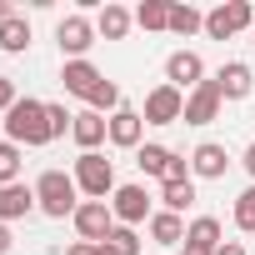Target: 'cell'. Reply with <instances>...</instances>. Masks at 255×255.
Here are the masks:
<instances>
[{
    "label": "cell",
    "mask_w": 255,
    "mask_h": 255,
    "mask_svg": "<svg viewBox=\"0 0 255 255\" xmlns=\"http://www.w3.org/2000/svg\"><path fill=\"white\" fill-rule=\"evenodd\" d=\"M30 210H40V205H35V185H25V180L0 185V225H15V220H25Z\"/></svg>",
    "instance_id": "cell-16"
},
{
    "label": "cell",
    "mask_w": 255,
    "mask_h": 255,
    "mask_svg": "<svg viewBox=\"0 0 255 255\" xmlns=\"http://www.w3.org/2000/svg\"><path fill=\"white\" fill-rule=\"evenodd\" d=\"M240 165H245V175H250V185H255V140L245 145V155H240Z\"/></svg>",
    "instance_id": "cell-31"
},
{
    "label": "cell",
    "mask_w": 255,
    "mask_h": 255,
    "mask_svg": "<svg viewBox=\"0 0 255 255\" xmlns=\"http://www.w3.org/2000/svg\"><path fill=\"white\" fill-rule=\"evenodd\" d=\"M110 245H120L125 255H140V235H135L130 225H115V230H110Z\"/></svg>",
    "instance_id": "cell-29"
},
{
    "label": "cell",
    "mask_w": 255,
    "mask_h": 255,
    "mask_svg": "<svg viewBox=\"0 0 255 255\" xmlns=\"http://www.w3.org/2000/svg\"><path fill=\"white\" fill-rule=\"evenodd\" d=\"M95 40H100V35H95V20H90L85 10H75V15H65V20L55 25V45H60L65 60H85Z\"/></svg>",
    "instance_id": "cell-6"
},
{
    "label": "cell",
    "mask_w": 255,
    "mask_h": 255,
    "mask_svg": "<svg viewBox=\"0 0 255 255\" xmlns=\"http://www.w3.org/2000/svg\"><path fill=\"white\" fill-rule=\"evenodd\" d=\"M65 255H100V245H90V240H75Z\"/></svg>",
    "instance_id": "cell-32"
},
{
    "label": "cell",
    "mask_w": 255,
    "mask_h": 255,
    "mask_svg": "<svg viewBox=\"0 0 255 255\" xmlns=\"http://www.w3.org/2000/svg\"><path fill=\"white\" fill-rule=\"evenodd\" d=\"M220 105H225V100H220V85H215V80H200V85L185 95V125H210V120L220 115Z\"/></svg>",
    "instance_id": "cell-14"
},
{
    "label": "cell",
    "mask_w": 255,
    "mask_h": 255,
    "mask_svg": "<svg viewBox=\"0 0 255 255\" xmlns=\"http://www.w3.org/2000/svg\"><path fill=\"white\" fill-rule=\"evenodd\" d=\"M10 245H15V235H10V225H0V255H10Z\"/></svg>",
    "instance_id": "cell-33"
},
{
    "label": "cell",
    "mask_w": 255,
    "mask_h": 255,
    "mask_svg": "<svg viewBox=\"0 0 255 255\" xmlns=\"http://www.w3.org/2000/svg\"><path fill=\"white\" fill-rule=\"evenodd\" d=\"M135 165H140V175H150V180H160V185H170V180H195V175H190V155H180V150H170V145H140V150H135Z\"/></svg>",
    "instance_id": "cell-4"
},
{
    "label": "cell",
    "mask_w": 255,
    "mask_h": 255,
    "mask_svg": "<svg viewBox=\"0 0 255 255\" xmlns=\"http://www.w3.org/2000/svg\"><path fill=\"white\" fill-rule=\"evenodd\" d=\"M70 175H75V185H80L85 200H105V195H115V160H105L100 150H80Z\"/></svg>",
    "instance_id": "cell-3"
},
{
    "label": "cell",
    "mask_w": 255,
    "mask_h": 255,
    "mask_svg": "<svg viewBox=\"0 0 255 255\" xmlns=\"http://www.w3.org/2000/svg\"><path fill=\"white\" fill-rule=\"evenodd\" d=\"M150 240L165 245V250L185 245V220H180L175 210H155V215H150Z\"/></svg>",
    "instance_id": "cell-20"
},
{
    "label": "cell",
    "mask_w": 255,
    "mask_h": 255,
    "mask_svg": "<svg viewBox=\"0 0 255 255\" xmlns=\"http://www.w3.org/2000/svg\"><path fill=\"white\" fill-rule=\"evenodd\" d=\"M205 30V10L195 5H170V35H195Z\"/></svg>",
    "instance_id": "cell-25"
},
{
    "label": "cell",
    "mask_w": 255,
    "mask_h": 255,
    "mask_svg": "<svg viewBox=\"0 0 255 255\" xmlns=\"http://www.w3.org/2000/svg\"><path fill=\"white\" fill-rule=\"evenodd\" d=\"M20 145H10V140H0V185H15L20 180Z\"/></svg>",
    "instance_id": "cell-27"
},
{
    "label": "cell",
    "mask_w": 255,
    "mask_h": 255,
    "mask_svg": "<svg viewBox=\"0 0 255 255\" xmlns=\"http://www.w3.org/2000/svg\"><path fill=\"white\" fill-rule=\"evenodd\" d=\"M85 110H95V115H115V110H120V85H115V80H100V85L85 95Z\"/></svg>",
    "instance_id": "cell-24"
},
{
    "label": "cell",
    "mask_w": 255,
    "mask_h": 255,
    "mask_svg": "<svg viewBox=\"0 0 255 255\" xmlns=\"http://www.w3.org/2000/svg\"><path fill=\"white\" fill-rule=\"evenodd\" d=\"M225 170H230V150L220 140H200L190 150V175L195 180H225Z\"/></svg>",
    "instance_id": "cell-12"
},
{
    "label": "cell",
    "mask_w": 255,
    "mask_h": 255,
    "mask_svg": "<svg viewBox=\"0 0 255 255\" xmlns=\"http://www.w3.org/2000/svg\"><path fill=\"white\" fill-rule=\"evenodd\" d=\"M100 80H105V75H100L90 60H65V65H60V85H65V95H75V100H85Z\"/></svg>",
    "instance_id": "cell-18"
},
{
    "label": "cell",
    "mask_w": 255,
    "mask_h": 255,
    "mask_svg": "<svg viewBox=\"0 0 255 255\" xmlns=\"http://www.w3.org/2000/svg\"><path fill=\"white\" fill-rule=\"evenodd\" d=\"M130 25H135V10L115 5V0H105L100 15H95V35H100V40H125V35H130Z\"/></svg>",
    "instance_id": "cell-19"
},
{
    "label": "cell",
    "mask_w": 255,
    "mask_h": 255,
    "mask_svg": "<svg viewBox=\"0 0 255 255\" xmlns=\"http://www.w3.org/2000/svg\"><path fill=\"white\" fill-rule=\"evenodd\" d=\"M215 85H220V100H245V95L255 90V70H250L245 60H225V65L215 70Z\"/></svg>",
    "instance_id": "cell-17"
},
{
    "label": "cell",
    "mask_w": 255,
    "mask_h": 255,
    "mask_svg": "<svg viewBox=\"0 0 255 255\" xmlns=\"http://www.w3.org/2000/svg\"><path fill=\"white\" fill-rule=\"evenodd\" d=\"M200 80H205V60H200L195 50H170V55H165V85H175V90L190 95Z\"/></svg>",
    "instance_id": "cell-10"
},
{
    "label": "cell",
    "mask_w": 255,
    "mask_h": 255,
    "mask_svg": "<svg viewBox=\"0 0 255 255\" xmlns=\"http://www.w3.org/2000/svg\"><path fill=\"white\" fill-rule=\"evenodd\" d=\"M45 115H50V135H55V140L70 130V125H75V115H70L65 105H55V100H45Z\"/></svg>",
    "instance_id": "cell-28"
},
{
    "label": "cell",
    "mask_w": 255,
    "mask_h": 255,
    "mask_svg": "<svg viewBox=\"0 0 255 255\" xmlns=\"http://www.w3.org/2000/svg\"><path fill=\"white\" fill-rule=\"evenodd\" d=\"M215 255H245V245H240V240H225V245H220Z\"/></svg>",
    "instance_id": "cell-34"
},
{
    "label": "cell",
    "mask_w": 255,
    "mask_h": 255,
    "mask_svg": "<svg viewBox=\"0 0 255 255\" xmlns=\"http://www.w3.org/2000/svg\"><path fill=\"white\" fill-rule=\"evenodd\" d=\"M110 210H115V225H130V230H135L140 220L150 225V215H155V210H150V195H145V185H115V195H110Z\"/></svg>",
    "instance_id": "cell-9"
},
{
    "label": "cell",
    "mask_w": 255,
    "mask_h": 255,
    "mask_svg": "<svg viewBox=\"0 0 255 255\" xmlns=\"http://www.w3.org/2000/svg\"><path fill=\"white\" fill-rule=\"evenodd\" d=\"M135 25L140 30H170V0H140L135 5Z\"/></svg>",
    "instance_id": "cell-23"
},
{
    "label": "cell",
    "mask_w": 255,
    "mask_h": 255,
    "mask_svg": "<svg viewBox=\"0 0 255 255\" xmlns=\"http://www.w3.org/2000/svg\"><path fill=\"white\" fill-rule=\"evenodd\" d=\"M15 100H20V90H15V80H10V75H0V115H5V110H10Z\"/></svg>",
    "instance_id": "cell-30"
},
{
    "label": "cell",
    "mask_w": 255,
    "mask_h": 255,
    "mask_svg": "<svg viewBox=\"0 0 255 255\" xmlns=\"http://www.w3.org/2000/svg\"><path fill=\"white\" fill-rule=\"evenodd\" d=\"M0 130H5V140H10V145H20V150H40V145H50V140H55V135H50L45 100H35V95H20V100L5 110Z\"/></svg>",
    "instance_id": "cell-1"
},
{
    "label": "cell",
    "mask_w": 255,
    "mask_h": 255,
    "mask_svg": "<svg viewBox=\"0 0 255 255\" xmlns=\"http://www.w3.org/2000/svg\"><path fill=\"white\" fill-rule=\"evenodd\" d=\"M250 45H255V30H250Z\"/></svg>",
    "instance_id": "cell-37"
},
{
    "label": "cell",
    "mask_w": 255,
    "mask_h": 255,
    "mask_svg": "<svg viewBox=\"0 0 255 255\" xmlns=\"http://www.w3.org/2000/svg\"><path fill=\"white\" fill-rule=\"evenodd\" d=\"M70 220H75V235L90 240V245H105L110 230H115V210H110V200H80V210H75Z\"/></svg>",
    "instance_id": "cell-7"
},
{
    "label": "cell",
    "mask_w": 255,
    "mask_h": 255,
    "mask_svg": "<svg viewBox=\"0 0 255 255\" xmlns=\"http://www.w3.org/2000/svg\"><path fill=\"white\" fill-rule=\"evenodd\" d=\"M145 125H180L185 120V90H175V85H155L150 95H145Z\"/></svg>",
    "instance_id": "cell-8"
},
{
    "label": "cell",
    "mask_w": 255,
    "mask_h": 255,
    "mask_svg": "<svg viewBox=\"0 0 255 255\" xmlns=\"http://www.w3.org/2000/svg\"><path fill=\"white\" fill-rule=\"evenodd\" d=\"M190 205H195V180H170V185H160V210L185 215Z\"/></svg>",
    "instance_id": "cell-22"
},
{
    "label": "cell",
    "mask_w": 255,
    "mask_h": 255,
    "mask_svg": "<svg viewBox=\"0 0 255 255\" xmlns=\"http://www.w3.org/2000/svg\"><path fill=\"white\" fill-rule=\"evenodd\" d=\"M70 140H75L80 150H100V145L110 140V115H95V110H75Z\"/></svg>",
    "instance_id": "cell-15"
},
{
    "label": "cell",
    "mask_w": 255,
    "mask_h": 255,
    "mask_svg": "<svg viewBox=\"0 0 255 255\" xmlns=\"http://www.w3.org/2000/svg\"><path fill=\"white\" fill-rule=\"evenodd\" d=\"M35 205H40V215H50V220L75 215V210H80V185H75V175L45 170V175L35 180Z\"/></svg>",
    "instance_id": "cell-2"
},
{
    "label": "cell",
    "mask_w": 255,
    "mask_h": 255,
    "mask_svg": "<svg viewBox=\"0 0 255 255\" xmlns=\"http://www.w3.org/2000/svg\"><path fill=\"white\" fill-rule=\"evenodd\" d=\"M100 255H125V250H120V245H110V240H105V245H100Z\"/></svg>",
    "instance_id": "cell-36"
},
{
    "label": "cell",
    "mask_w": 255,
    "mask_h": 255,
    "mask_svg": "<svg viewBox=\"0 0 255 255\" xmlns=\"http://www.w3.org/2000/svg\"><path fill=\"white\" fill-rule=\"evenodd\" d=\"M230 220H235V230L255 235V185H245V190L235 195V205H230Z\"/></svg>",
    "instance_id": "cell-26"
},
{
    "label": "cell",
    "mask_w": 255,
    "mask_h": 255,
    "mask_svg": "<svg viewBox=\"0 0 255 255\" xmlns=\"http://www.w3.org/2000/svg\"><path fill=\"white\" fill-rule=\"evenodd\" d=\"M0 50L5 55H25L30 50V20L25 15H10L5 25H0Z\"/></svg>",
    "instance_id": "cell-21"
},
{
    "label": "cell",
    "mask_w": 255,
    "mask_h": 255,
    "mask_svg": "<svg viewBox=\"0 0 255 255\" xmlns=\"http://www.w3.org/2000/svg\"><path fill=\"white\" fill-rule=\"evenodd\" d=\"M10 15H15V5H10V0H0V25H5Z\"/></svg>",
    "instance_id": "cell-35"
},
{
    "label": "cell",
    "mask_w": 255,
    "mask_h": 255,
    "mask_svg": "<svg viewBox=\"0 0 255 255\" xmlns=\"http://www.w3.org/2000/svg\"><path fill=\"white\" fill-rule=\"evenodd\" d=\"M220 245H225L220 220H215V215H195V220L185 225V245H180V255H215Z\"/></svg>",
    "instance_id": "cell-11"
},
{
    "label": "cell",
    "mask_w": 255,
    "mask_h": 255,
    "mask_svg": "<svg viewBox=\"0 0 255 255\" xmlns=\"http://www.w3.org/2000/svg\"><path fill=\"white\" fill-rule=\"evenodd\" d=\"M240 30H255V5L250 0H225V5L205 10V35L210 40H230Z\"/></svg>",
    "instance_id": "cell-5"
},
{
    "label": "cell",
    "mask_w": 255,
    "mask_h": 255,
    "mask_svg": "<svg viewBox=\"0 0 255 255\" xmlns=\"http://www.w3.org/2000/svg\"><path fill=\"white\" fill-rule=\"evenodd\" d=\"M140 140H145V115L130 110V105H120L110 115V145L115 150H140Z\"/></svg>",
    "instance_id": "cell-13"
},
{
    "label": "cell",
    "mask_w": 255,
    "mask_h": 255,
    "mask_svg": "<svg viewBox=\"0 0 255 255\" xmlns=\"http://www.w3.org/2000/svg\"><path fill=\"white\" fill-rule=\"evenodd\" d=\"M0 120H5V115H0Z\"/></svg>",
    "instance_id": "cell-38"
}]
</instances>
